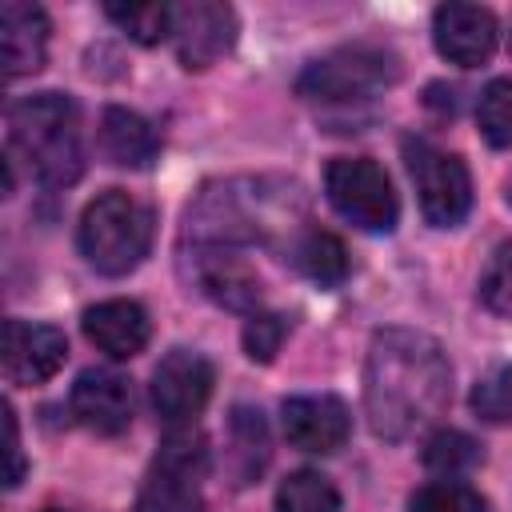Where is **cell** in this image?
<instances>
[{
	"mask_svg": "<svg viewBox=\"0 0 512 512\" xmlns=\"http://www.w3.org/2000/svg\"><path fill=\"white\" fill-rule=\"evenodd\" d=\"M76 240H80V252L84 260L104 272V276H128L144 256H148V244H152V212L120 192V188H108L100 192L84 216H80V228H76Z\"/></svg>",
	"mask_w": 512,
	"mask_h": 512,
	"instance_id": "obj_3",
	"label": "cell"
},
{
	"mask_svg": "<svg viewBox=\"0 0 512 512\" xmlns=\"http://www.w3.org/2000/svg\"><path fill=\"white\" fill-rule=\"evenodd\" d=\"M4 452H8V476L4 484L16 488L20 476H24V456H20V436H16V416H12V404H4Z\"/></svg>",
	"mask_w": 512,
	"mask_h": 512,
	"instance_id": "obj_27",
	"label": "cell"
},
{
	"mask_svg": "<svg viewBox=\"0 0 512 512\" xmlns=\"http://www.w3.org/2000/svg\"><path fill=\"white\" fill-rule=\"evenodd\" d=\"M296 264L308 280H316L320 288H336L344 276H348V252L344 244L332 236V232H304L300 244H296Z\"/></svg>",
	"mask_w": 512,
	"mask_h": 512,
	"instance_id": "obj_18",
	"label": "cell"
},
{
	"mask_svg": "<svg viewBox=\"0 0 512 512\" xmlns=\"http://www.w3.org/2000/svg\"><path fill=\"white\" fill-rule=\"evenodd\" d=\"M8 156H20L40 184H72L84 172L80 108L64 92H36L8 108Z\"/></svg>",
	"mask_w": 512,
	"mask_h": 512,
	"instance_id": "obj_2",
	"label": "cell"
},
{
	"mask_svg": "<svg viewBox=\"0 0 512 512\" xmlns=\"http://www.w3.org/2000/svg\"><path fill=\"white\" fill-rule=\"evenodd\" d=\"M212 384L216 372L200 352L172 348L152 372V404L164 420H188L208 404Z\"/></svg>",
	"mask_w": 512,
	"mask_h": 512,
	"instance_id": "obj_10",
	"label": "cell"
},
{
	"mask_svg": "<svg viewBox=\"0 0 512 512\" xmlns=\"http://www.w3.org/2000/svg\"><path fill=\"white\" fill-rule=\"evenodd\" d=\"M52 512H60V508H52Z\"/></svg>",
	"mask_w": 512,
	"mask_h": 512,
	"instance_id": "obj_29",
	"label": "cell"
},
{
	"mask_svg": "<svg viewBox=\"0 0 512 512\" xmlns=\"http://www.w3.org/2000/svg\"><path fill=\"white\" fill-rule=\"evenodd\" d=\"M96 144L104 152L108 164L116 168H148L160 152V140L152 132V124L132 112V108H104L100 112V128H96Z\"/></svg>",
	"mask_w": 512,
	"mask_h": 512,
	"instance_id": "obj_16",
	"label": "cell"
},
{
	"mask_svg": "<svg viewBox=\"0 0 512 512\" xmlns=\"http://www.w3.org/2000/svg\"><path fill=\"white\" fill-rule=\"evenodd\" d=\"M176 56L188 72L212 68L236 44V12L220 0H188L172 8Z\"/></svg>",
	"mask_w": 512,
	"mask_h": 512,
	"instance_id": "obj_8",
	"label": "cell"
},
{
	"mask_svg": "<svg viewBox=\"0 0 512 512\" xmlns=\"http://www.w3.org/2000/svg\"><path fill=\"white\" fill-rule=\"evenodd\" d=\"M276 512H340V492L324 472L300 468L276 488Z\"/></svg>",
	"mask_w": 512,
	"mask_h": 512,
	"instance_id": "obj_19",
	"label": "cell"
},
{
	"mask_svg": "<svg viewBox=\"0 0 512 512\" xmlns=\"http://www.w3.org/2000/svg\"><path fill=\"white\" fill-rule=\"evenodd\" d=\"M452 400V364L444 348L416 328H380L364 360V416L380 440H404L428 428Z\"/></svg>",
	"mask_w": 512,
	"mask_h": 512,
	"instance_id": "obj_1",
	"label": "cell"
},
{
	"mask_svg": "<svg viewBox=\"0 0 512 512\" xmlns=\"http://www.w3.org/2000/svg\"><path fill=\"white\" fill-rule=\"evenodd\" d=\"M408 168L420 192V212L432 228H456L472 208V176L460 156L440 152L424 140H408Z\"/></svg>",
	"mask_w": 512,
	"mask_h": 512,
	"instance_id": "obj_7",
	"label": "cell"
},
{
	"mask_svg": "<svg viewBox=\"0 0 512 512\" xmlns=\"http://www.w3.org/2000/svg\"><path fill=\"white\" fill-rule=\"evenodd\" d=\"M68 360V340L52 324L32 320H8L4 324V372L12 384H44L52 380Z\"/></svg>",
	"mask_w": 512,
	"mask_h": 512,
	"instance_id": "obj_12",
	"label": "cell"
},
{
	"mask_svg": "<svg viewBox=\"0 0 512 512\" xmlns=\"http://www.w3.org/2000/svg\"><path fill=\"white\" fill-rule=\"evenodd\" d=\"M504 200H508V204H512V180H508V192H504Z\"/></svg>",
	"mask_w": 512,
	"mask_h": 512,
	"instance_id": "obj_28",
	"label": "cell"
},
{
	"mask_svg": "<svg viewBox=\"0 0 512 512\" xmlns=\"http://www.w3.org/2000/svg\"><path fill=\"white\" fill-rule=\"evenodd\" d=\"M476 124L492 148H512V76H496L480 92Z\"/></svg>",
	"mask_w": 512,
	"mask_h": 512,
	"instance_id": "obj_21",
	"label": "cell"
},
{
	"mask_svg": "<svg viewBox=\"0 0 512 512\" xmlns=\"http://www.w3.org/2000/svg\"><path fill=\"white\" fill-rule=\"evenodd\" d=\"M324 192L332 208L360 232H392L400 220V200L388 172L368 156H340L324 172Z\"/></svg>",
	"mask_w": 512,
	"mask_h": 512,
	"instance_id": "obj_6",
	"label": "cell"
},
{
	"mask_svg": "<svg viewBox=\"0 0 512 512\" xmlns=\"http://www.w3.org/2000/svg\"><path fill=\"white\" fill-rule=\"evenodd\" d=\"M204 472H208L204 436L196 428L168 432L132 512H204V496H200Z\"/></svg>",
	"mask_w": 512,
	"mask_h": 512,
	"instance_id": "obj_5",
	"label": "cell"
},
{
	"mask_svg": "<svg viewBox=\"0 0 512 512\" xmlns=\"http://www.w3.org/2000/svg\"><path fill=\"white\" fill-rule=\"evenodd\" d=\"M400 80V60L376 44H348L312 60L296 76V96L308 104H360Z\"/></svg>",
	"mask_w": 512,
	"mask_h": 512,
	"instance_id": "obj_4",
	"label": "cell"
},
{
	"mask_svg": "<svg viewBox=\"0 0 512 512\" xmlns=\"http://www.w3.org/2000/svg\"><path fill=\"white\" fill-rule=\"evenodd\" d=\"M216 260H204V268H200V284H204V292L216 300V304H224V308H256V300H260V284H256V276L236 260V256H220V252H212Z\"/></svg>",
	"mask_w": 512,
	"mask_h": 512,
	"instance_id": "obj_17",
	"label": "cell"
},
{
	"mask_svg": "<svg viewBox=\"0 0 512 512\" xmlns=\"http://www.w3.org/2000/svg\"><path fill=\"white\" fill-rule=\"evenodd\" d=\"M480 460V444L456 428H440L428 436L424 444V464L432 472H444V476H456V472H468L472 464Z\"/></svg>",
	"mask_w": 512,
	"mask_h": 512,
	"instance_id": "obj_22",
	"label": "cell"
},
{
	"mask_svg": "<svg viewBox=\"0 0 512 512\" xmlns=\"http://www.w3.org/2000/svg\"><path fill=\"white\" fill-rule=\"evenodd\" d=\"M284 336H288V324H284L280 316H272V312H252L248 324H244V352H248V360L268 364V360L280 352Z\"/></svg>",
	"mask_w": 512,
	"mask_h": 512,
	"instance_id": "obj_26",
	"label": "cell"
},
{
	"mask_svg": "<svg viewBox=\"0 0 512 512\" xmlns=\"http://www.w3.org/2000/svg\"><path fill=\"white\" fill-rule=\"evenodd\" d=\"M408 512H488V504L476 488L460 480H436L408 500Z\"/></svg>",
	"mask_w": 512,
	"mask_h": 512,
	"instance_id": "obj_24",
	"label": "cell"
},
{
	"mask_svg": "<svg viewBox=\"0 0 512 512\" xmlns=\"http://www.w3.org/2000/svg\"><path fill=\"white\" fill-rule=\"evenodd\" d=\"M48 56V16L36 4L4 0L0 4V60L4 76L20 80L44 68Z\"/></svg>",
	"mask_w": 512,
	"mask_h": 512,
	"instance_id": "obj_14",
	"label": "cell"
},
{
	"mask_svg": "<svg viewBox=\"0 0 512 512\" xmlns=\"http://www.w3.org/2000/svg\"><path fill=\"white\" fill-rule=\"evenodd\" d=\"M472 408L488 424H512V364H496L476 380Z\"/></svg>",
	"mask_w": 512,
	"mask_h": 512,
	"instance_id": "obj_23",
	"label": "cell"
},
{
	"mask_svg": "<svg viewBox=\"0 0 512 512\" xmlns=\"http://www.w3.org/2000/svg\"><path fill=\"white\" fill-rule=\"evenodd\" d=\"M72 416L96 436H120L132 424V380L112 368H88L72 384Z\"/></svg>",
	"mask_w": 512,
	"mask_h": 512,
	"instance_id": "obj_13",
	"label": "cell"
},
{
	"mask_svg": "<svg viewBox=\"0 0 512 512\" xmlns=\"http://www.w3.org/2000/svg\"><path fill=\"white\" fill-rule=\"evenodd\" d=\"M496 16L480 4H440L436 16H432V40H436V52L448 60V64H460V68H476V64H488L492 52H496Z\"/></svg>",
	"mask_w": 512,
	"mask_h": 512,
	"instance_id": "obj_9",
	"label": "cell"
},
{
	"mask_svg": "<svg viewBox=\"0 0 512 512\" xmlns=\"http://www.w3.org/2000/svg\"><path fill=\"white\" fill-rule=\"evenodd\" d=\"M480 300L488 312L512 320V244H500L480 272Z\"/></svg>",
	"mask_w": 512,
	"mask_h": 512,
	"instance_id": "obj_25",
	"label": "cell"
},
{
	"mask_svg": "<svg viewBox=\"0 0 512 512\" xmlns=\"http://www.w3.org/2000/svg\"><path fill=\"white\" fill-rule=\"evenodd\" d=\"M108 20L136 44H160L172 36V8L156 0H136V4H104Z\"/></svg>",
	"mask_w": 512,
	"mask_h": 512,
	"instance_id": "obj_20",
	"label": "cell"
},
{
	"mask_svg": "<svg viewBox=\"0 0 512 512\" xmlns=\"http://www.w3.org/2000/svg\"><path fill=\"white\" fill-rule=\"evenodd\" d=\"M280 424H284V436L292 448L300 452H336L344 448L348 432H352V416L344 408L340 396L332 392H320V396H288L280 404Z\"/></svg>",
	"mask_w": 512,
	"mask_h": 512,
	"instance_id": "obj_11",
	"label": "cell"
},
{
	"mask_svg": "<svg viewBox=\"0 0 512 512\" xmlns=\"http://www.w3.org/2000/svg\"><path fill=\"white\" fill-rule=\"evenodd\" d=\"M84 336L112 360H132L144 352L152 324L136 300H100L84 312Z\"/></svg>",
	"mask_w": 512,
	"mask_h": 512,
	"instance_id": "obj_15",
	"label": "cell"
}]
</instances>
